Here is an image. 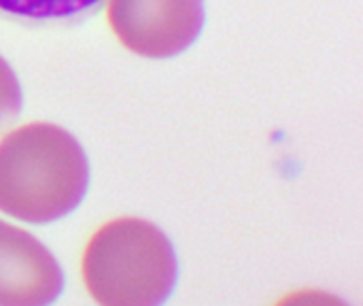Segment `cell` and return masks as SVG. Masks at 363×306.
Masks as SVG:
<instances>
[{
    "instance_id": "cell-1",
    "label": "cell",
    "mask_w": 363,
    "mask_h": 306,
    "mask_svg": "<svg viewBox=\"0 0 363 306\" xmlns=\"http://www.w3.org/2000/svg\"><path fill=\"white\" fill-rule=\"evenodd\" d=\"M89 187L79 141L49 121L23 124L0 138V211L45 226L70 215Z\"/></svg>"
},
{
    "instance_id": "cell-2",
    "label": "cell",
    "mask_w": 363,
    "mask_h": 306,
    "mask_svg": "<svg viewBox=\"0 0 363 306\" xmlns=\"http://www.w3.org/2000/svg\"><path fill=\"white\" fill-rule=\"evenodd\" d=\"M81 277L102 306H157L177 285L179 262L170 239L140 217L102 224L85 243Z\"/></svg>"
},
{
    "instance_id": "cell-3",
    "label": "cell",
    "mask_w": 363,
    "mask_h": 306,
    "mask_svg": "<svg viewBox=\"0 0 363 306\" xmlns=\"http://www.w3.org/2000/svg\"><path fill=\"white\" fill-rule=\"evenodd\" d=\"M106 21L128 51L164 60L196 43L204 26V0H108Z\"/></svg>"
},
{
    "instance_id": "cell-4",
    "label": "cell",
    "mask_w": 363,
    "mask_h": 306,
    "mask_svg": "<svg viewBox=\"0 0 363 306\" xmlns=\"http://www.w3.org/2000/svg\"><path fill=\"white\" fill-rule=\"evenodd\" d=\"M64 290L55 256L28 230L0 219V306H45Z\"/></svg>"
},
{
    "instance_id": "cell-5",
    "label": "cell",
    "mask_w": 363,
    "mask_h": 306,
    "mask_svg": "<svg viewBox=\"0 0 363 306\" xmlns=\"http://www.w3.org/2000/svg\"><path fill=\"white\" fill-rule=\"evenodd\" d=\"M104 0H0V17L26 26H64L96 13Z\"/></svg>"
},
{
    "instance_id": "cell-6",
    "label": "cell",
    "mask_w": 363,
    "mask_h": 306,
    "mask_svg": "<svg viewBox=\"0 0 363 306\" xmlns=\"http://www.w3.org/2000/svg\"><path fill=\"white\" fill-rule=\"evenodd\" d=\"M23 106L19 79L11 64L0 55V132L17 121Z\"/></svg>"
}]
</instances>
